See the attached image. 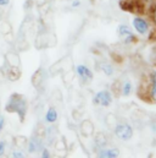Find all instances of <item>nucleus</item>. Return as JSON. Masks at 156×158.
<instances>
[{
	"mask_svg": "<svg viewBox=\"0 0 156 158\" xmlns=\"http://www.w3.org/2000/svg\"><path fill=\"white\" fill-rule=\"evenodd\" d=\"M93 103L96 106H101V107H110V104L112 103V94L107 89L99 91L94 96Z\"/></svg>",
	"mask_w": 156,
	"mask_h": 158,
	"instance_id": "7ed1b4c3",
	"label": "nucleus"
},
{
	"mask_svg": "<svg viewBox=\"0 0 156 158\" xmlns=\"http://www.w3.org/2000/svg\"><path fill=\"white\" fill-rule=\"evenodd\" d=\"M114 129L116 136L122 141H128L133 137V127L128 123H117Z\"/></svg>",
	"mask_w": 156,
	"mask_h": 158,
	"instance_id": "f03ea898",
	"label": "nucleus"
},
{
	"mask_svg": "<svg viewBox=\"0 0 156 158\" xmlns=\"http://www.w3.org/2000/svg\"><path fill=\"white\" fill-rule=\"evenodd\" d=\"M0 30H1V33L2 35H9L11 33V26L9 22H2L1 26H0Z\"/></svg>",
	"mask_w": 156,
	"mask_h": 158,
	"instance_id": "dca6fc26",
	"label": "nucleus"
},
{
	"mask_svg": "<svg viewBox=\"0 0 156 158\" xmlns=\"http://www.w3.org/2000/svg\"><path fill=\"white\" fill-rule=\"evenodd\" d=\"M76 73H77V75L82 79L83 82H88V81H90V80H93V73H92V70L87 66V65H77V68H76Z\"/></svg>",
	"mask_w": 156,
	"mask_h": 158,
	"instance_id": "423d86ee",
	"label": "nucleus"
},
{
	"mask_svg": "<svg viewBox=\"0 0 156 158\" xmlns=\"http://www.w3.org/2000/svg\"><path fill=\"white\" fill-rule=\"evenodd\" d=\"M133 27L139 35H146L149 32V23L143 17H134L133 19Z\"/></svg>",
	"mask_w": 156,
	"mask_h": 158,
	"instance_id": "39448f33",
	"label": "nucleus"
},
{
	"mask_svg": "<svg viewBox=\"0 0 156 158\" xmlns=\"http://www.w3.org/2000/svg\"><path fill=\"white\" fill-rule=\"evenodd\" d=\"M80 130H82V134L85 136V137H90L94 132V125L92 121L89 120H84L80 125Z\"/></svg>",
	"mask_w": 156,
	"mask_h": 158,
	"instance_id": "9d476101",
	"label": "nucleus"
},
{
	"mask_svg": "<svg viewBox=\"0 0 156 158\" xmlns=\"http://www.w3.org/2000/svg\"><path fill=\"white\" fill-rule=\"evenodd\" d=\"M94 143H95V146H96L98 148H104V147H106V145H107V139H106V136H105L104 134L99 132V134H96V136L94 137Z\"/></svg>",
	"mask_w": 156,
	"mask_h": 158,
	"instance_id": "f8f14e48",
	"label": "nucleus"
},
{
	"mask_svg": "<svg viewBox=\"0 0 156 158\" xmlns=\"http://www.w3.org/2000/svg\"><path fill=\"white\" fill-rule=\"evenodd\" d=\"M12 157H23V153L20 151H14L12 152Z\"/></svg>",
	"mask_w": 156,
	"mask_h": 158,
	"instance_id": "aec40b11",
	"label": "nucleus"
},
{
	"mask_svg": "<svg viewBox=\"0 0 156 158\" xmlns=\"http://www.w3.org/2000/svg\"><path fill=\"white\" fill-rule=\"evenodd\" d=\"M15 143H16L17 146H21V145H25V143H26V140H25L23 137H17V139L15 140Z\"/></svg>",
	"mask_w": 156,
	"mask_h": 158,
	"instance_id": "a211bd4d",
	"label": "nucleus"
},
{
	"mask_svg": "<svg viewBox=\"0 0 156 158\" xmlns=\"http://www.w3.org/2000/svg\"><path fill=\"white\" fill-rule=\"evenodd\" d=\"M121 93L124 97H128L132 93V83L129 81H124V83L121 86Z\"/></svg>",
	"mask_w": 156,
	"mask_h": 158,
	"instance_id": "4468645a",
	"label": "nucleus"
},
{
	"mask_svg": "<svg viewBox=\"0 0 156 158\" xmlns=\"http://www.w3.org/2000/svg\"><path fill=\"white\" fill-rule=\"evenodd\" d=\"M100 68H101V70L105 73V75H107V76H111V75L114 74V68H112V65L109 64V63H103V64L100 65Z\"/></svg>",
	"mask_w": 156,
	"mask_h": 158,
	"instance_id": "2eb2a0df",
	"label": "nucleus"
},
{
	"mask_svg": "<svg viewBox=\"0 0 156 158\" xmlns=\"http://www.w3.org/2000/svg\"><path fill=\"white\" fill-rule=\"evenodd\" d=\"M9 2H10V0H0V6H6V5H9Z\"/></svg>",
	"mask_w": 156,
	"mask_h": 158,
	"instance_id": "5701e85b",
	"label": "nucleus"
},
{
	"mask_svg": "<svg viewBox=\"0 0 156 158\" xmlns=\"http://www.w3.org/2000/svg\"><path fill=\"white\" fill-rule=\"evenodd\" d=\"M4 124H5V119H4V117L0 115V132H1L2 129H4Z\"/></svg>",
	"mask_w": 156,
	"mask_h": 158,
	"instance_id": "412c9836",
	"label": "nucleus"
},
{
	"mask_svg": "<svg viewBox=\"0 0 156 158\" xmlns=\"http://www.w3.org/2000/svg\"><path fill=\"white\" fill-rule=\"evenodd\" d=\"M151 15H153V20H154V22L156 23V2H155V6H154V9H153V12H151Z\"/></svg>",
	"mask_w": 156,
	"mask_h": 158,
	"instance_id": "4be33fe9",
	"label": "nucleus"
},
{
	"mask_svg": "<svg viewBox=\"0 0 156 158\" xmlns=\"http://www.w3.org/2000/svg\"><path fill=\"white\" fill-rule=\"evenodd\" d=\"M98 156L99 157H104V158H117L119 156V150L118 148H100L99 152H98Z\"/></svg>",
	"mask_w": 156,
	"mask_h": 158,
	"instance_id": "6e6552de",
	"label": "nucleus"
},
{
	"mask_svg": "<svg viewBox=\"0 0 156 158\" xmlns=\"http://www.w3.org/2000/svg\"><path fill=\"white\" fill-rule=\"evenodd\" d=\"M72 7H77V6H79L80 5V1L79 0H75V1H72Z\"/></svg>",
	"mask_w": 156,
	"mask_h": 158,
	"instance_id": "b1692460",
	"label": "nucleus"
},
{
	"mask_svg": "<svg viewBox=\"0 0 156 158\" xmlns=\"http://www.w3.org/2000/svg\"><path fill=\"white\" fill-rule=\"evenodd\" d=\"M41 157L44 158H49L50 157V152H49V150L48 148H41Z\"/></svg>",
	"mask_w": 156,
	"mask_h": 158,
	"instance_id": "6ab92c4d",
	"label": "nucleus"
},
{
	"mask_svg": "<svg viewBox=\"0 0 156 158\" xmlns=\"http://www.w3.org/2000/svg\"><path fill=\"white\" fill-rule=\"evenodd\" d=\"M59 118V114H57V110L54 108V107H50L48 110H46V114H45V121L46 123H50V124H54Z\"/></svg>",
	"mask_w": 156,
	"mask_h": 158,
	"instance_id": "9b49d317",
	"label": "nucleus"
},
{
	"mask_svg": "<svg viewBox=\"0 0 156 158\" xmlns=\"http://www.w3.org/2000/svg\"><path fill=\"white\" fill-rule=\"evenodd\" d=\"M41 148H43V142L38 136H33L28 141V152L29 153H37L39 151H41Z\"/></svg>",
	"mask_w": 156,
	"mask_h": 158,
	"instance_id": "0eeeda50",
	"label": "nucleus"
},
{
	"mask_svg": "<svg viewBox=\"0 0 156 158\" xmlns=\"http://www.w3.org/2000/svg\"><path fill=\"white\" fill-rule=\"evenodd\" d=\"M5 109L9 113H16L20 117L21 121H23L27 113V102L22 94L15 93V94H11V97L9 98L5 106Z\"/></svg>",
	"mask_w": 156,
	"mask_h": 158,
	"instance_id": "f257e3e1",
	"label": "nucleus"
},
{
	"mask_svg": "<svg viewBox=\"0 0 156 158\" xmlns=\"http://www.w3.org/2000/svg\"><path fill=\"white\" fill-rule=\"evenodd\" d=\"M117 33H118V37L121 38V40L124 44H131V43L137 40L135 35L132 32V30L127 25H119L117 27Z\"/></svg>",
	"mask_w": 156,
	"mask_h": 158,
	"instance_id": "20e7f679",
	"label": "nucleus"
},
{
	"mask_svg": "<svg viewBox=\"0 0 156 158\" xmlns=\"http://www.w3.org/2000/svg\"><path fill=\"white\" fill-rule=\"evenodd\" d=\"M6 61L10 66H20V58L15 53H7L6 54Z\"/></svg>",
	"mask_w": 156,
	"mask_h": 158,
	"instance_id": "ddd939ff",
	"label": "nucleus"
},
{
	"mask_svg": "<svg viewBox=\"0 0 156 158\" xmlns=\"http://www.w3.org/2000/svg\"><path fill=\"white\" fill-rule=\"evenodd\" d=\"M5 150H6V142L5 141H0V156L5 155Z\"/></svg>",
	"mask_w": 156,
	"mask_h": 158,
	"instance_id": "f3484780",
	"label": "nucleus"
},
{
	"mask_svg": "<svg viewBox=\"0 0 156 158\" xmlns=\"http://www.w3.org/2000/svg\"><path fill=\"white\" fill-rule=\"evenodd\" d=\"M149 97L153 102H156V71L150 75L149 79Z\"/></svg>",
	"mask_w": 156,
	"mask_h": 158,
	"instance_id": "1a4fd4ad",
	"label": "nucleus"
},
{
	"mask_svg": "<svg viewBox=\"0 0 156 158\" xmlns=\"http://www.w3.org/2000/svg\"><path fill=\"white\" fill-rule=\"evenodd\" d=\"M151 129H153V131L156 134V121L155 123H153V125H151Z\"/></svg>",
	"mask_w": 156,
	"mask_h": 158,
	"instance_id": "393cba45",
	"label": "nucleus"
}]
</instances>
